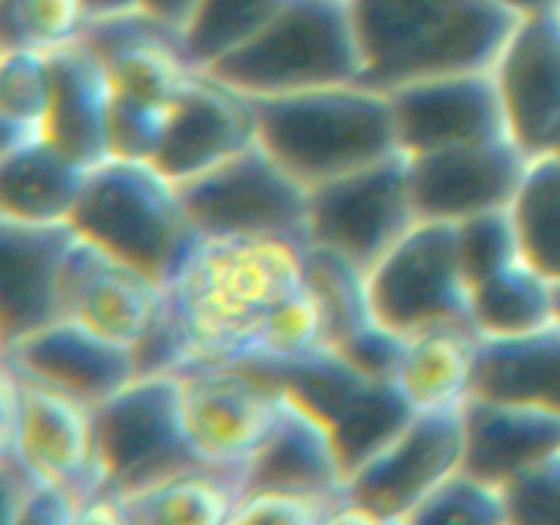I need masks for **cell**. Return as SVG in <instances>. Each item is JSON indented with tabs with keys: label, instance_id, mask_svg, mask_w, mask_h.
I'll return each instance as SVG.
<instances>
[{
	"label": "cell",
	"instance_id": "30",
	"mask_svg": "<svg viewBox=\"0 0 560 525\" xmlns=\"http://www.w3.org/2000/svg\"><path fill=\"white\" fill-rule=\"evenodd\" d=\"M552 320H558L556 282L525 257L474 288V326L479 337H512Z\"/></svg>",
	"mask_w": 560,
	"mask_h": 525
},
{
	"label": "cell",
	"instance_id": "2",
	"mask_svg": "<svg viewBox=\"0 0 560 525\" xmlns=\"http://www.w3.org/2000/svg\"><path fill=\"white\" fill-rule=\"evenodd\" d=\"M364 74L359 85H399L495 69L523 16L498 0H350Z\"/></svg>",
	"mask_w": 560,
	"mask_h": 525
},
{
	"label": "cell",
	"instance_id": "3",
	"mask_svg": "<svg viewBox=\"0 0 560 525\" xmlns=\"http://www.w3.org/2000/svg\"><path fill=\"white\" fill-rule=\"evenodd\" d=\"M246 98L255 113L257 140L306 189L399 153L386 91L353 82Z\"/></svg>",
	"mask_w": 560,
	"mask_h": 525
},
{
	"label": "cell",
	"instance_id": "17",
	"mask_svg": "<svg viewBox=\"0 0 560 525\" xmlns=\"http://www.w3.org/2000/svg\"><path fill=\"white\" fill-rule=\"evenodd\" d=\"M512 137L530 156L560 137V5L520 20L495 63Z\"/></svg>",
	"mask_w": 560,
	"mask_h": 525
},
{
	"label": "cell",
	"instance_id": "35",
	"mask_svg": "<svg viewBox=\"0 0 560 525\" xmlns=\"http://www.w3.org/2000/svg\"><path fill=\"white\" fill-rule=\"evenodd\" d=\"M3 49H49L77 42L91 11L85 0H0Z\"/></svg>",
	"mask_w": 560,
	"mask_h": 525
},
{
	"label": "cell",
	"instance_id": "31",
	"mask_svg": "<svg viewBox=\"0 0 560 525\" xmlns=\"http://www.w3.org/2000/svg\"><path fill=\"white\" fill-rule=\"evenodd\" d=\"M52 71L47 52L3 49L0 63V151L47 137Z\"/></svg>",
	"mask_w": 560,
	"mask_h": 525
},
{
	"label": "cell",
	"instance_id": "32",
	"mask_svg": "<svg viewBox=\"0 0 560 525\" xmlns=\"http://www.w3.org/2000/svg\"><path fill=\"white\" fill-rule=\"evenodd\" d=\"M525 260L560 284V156H534L512 206Z\"/></svg>",
	"mask_w": 560,
	"mask_h": 525
},
{
	"label": "cell",
	"instance_id": "7",
	"mask_svg": "<svg viewBox=\"0 0 560 525\" xmlns=\"http://www.w3.org/2000/svg\"><path fill=\"white\" fill-rule=\"evenodd\" d=\"M93 419L104 492L135 495L156 481L208 465L186 424L178 372L137 375L113 397L93 405Z\"/></svg>",
	"mask_w": 560,
	"mask_h": 525
},
{
	"label": "cell",
	"instance_id": "45",
	"mask_svg": "<svg viewBox=\"0 0 560 525\" xmlns=\"http://www.w3.org/2000/svg\"><path fill=\"white\" fill-rule=\"evenodd\" d=\"M88 11L93 16H115V14H129V11H142L140 0H85Z\"/></svg>",
	"mask_w": 560,
	"mask_h": 525
},
{
	"label": "cell",
	"instance_id": "25",
	"mask_svg": "<svg viewBox=\"0 0 560 525\" xmlns=\"http://www.w3.org/2000/svg\"><path fill=\"white\" fill-rule=\"evenodd\" d=\"M560 448V413L501 399H465L468 474L506 487Z\"/></svg>",
	"mask_w": 560,
	"mask_h": 525
},
{
	"label": "cell",
	"instance_id": "41",
	"mask_svg": "<svg viewBox=\"0 0 560 525\" xmlns=\"http://www.w3.org/2000/svg\"><path fill=\"white\" fill-rule=\"evenodd\" d=\"M77 503L69 490L44 481L20 503L5 506V525H71Z\"/></svg>",
	"mask_w": 560,
	"mask_h": 525
},
{
	"label": "cell",
	"instance_id": "22",
	"mask_svg": "<svg viewBox=\"0 0 560 525\" xmlns=\"http://www.w3.org/2000/svg\"><path fill=\"white\" fill-rule=\"evenodd\" d=\"M80 38L104 63L113 91L126 98L173 102L197 71L186 58L184 33L145 11L93 16Z\"/></svg>",
	"mask_w": 560,
	"mask_h": 525
},
{
	"label": "cell",
	"instance_id": "43",
	"mask_svg": "<svg viewBox=\"0 0 560 525\" xmlns=\"http://www.w3.org/2000/svg\"><path fill=\"white\" fill-rule=\"evenodd\" d=\"M320 525H405V520L388 517V514L375 512V509L364 506V503L342 498V501L328 509Z\"/></svg>",
	"mask_w": 560,
	"mask_h": 525
},
{
	"label": "cell",
	"instance_id": "38",
	"mask_svg": "<svg viewBox=\"0 0 560 525\" xmlns=\"http://www.w3.org/2000/svg\"><path fill=\"white\" fill-rule=\"evenodd\" d=\"M173 102H142L115 93L109 109V159L153 162L162 148Z\"/></svg>",
	"mask_w": 560,
	"mask_h": 525
},
{
	"label": "cell",
	"instance_id": "27",
	"mask_svg": "<svg viewBox=\"0 0 560 525\" xmlns=\"http://www.w3.org/2000/svg\"><path fill=\"white\" fill-rule=\"evenodd\" d=\"M91 167L42 137L0 151V217L16 222H71Z\"/></svg>",
	"mask_w": 560,
	"mask_h": 525
},
{
	"label": "cell",
	"instance_id": "24",
	"mask_svg": "<svg viewBox=\"0 0 560 525\" xmlns=\"http://www.w3.org/2000/svg\"><path fill=\"white\" fill-rule=\"evenodd\" d=\"M47 58L52 71L47 140L85 167L107 162L115 98L107 69L82 38L49 49Z\"/></svg>",
	"mask_w": 560,
	"mask_h": 525
},
{
	"label": "cell",
	"instance_id": "34",
	"mask_svg": "<svg viewBox=\"0 0 560 525\" xmlns=\"http://www.w3.org/2000/svg\"><path fill=\"white\" fill-rule=\"evenodd\" d=\"M405 525H512L506 487L463 468L438 485Z\"/></svg>",
	"mask_w": 560,
	"mask_h": 525
},
{
	"label": "cell",
	"instance_id": "11",
	"mask_svg": "<svg viewBox=\"0 0 560 525\" xmlns=\"http://www.w3.org/2000/svg\"><path fill=\"white\" fill-rule=\"evenodd\" d=\"M465 402L416 410L413 419L348 476L345 498L405 520L438 485L463 470Z\"/></svg>",
	"mask_w": 560,
	"mask_h": 525
},
{
	"label": "cell",
	"instance_id": "46",
	"mask_svg": "<svg viewBox=\"0 0 560 525\" xmlns=\"http://www.w3.org/2000/svg\"><path fill=\"white\" fill-rule=\"evenodd\" d=\"M498 3L506 5L512 14L530 16V14H539V11L552 9V5H560V0H498Z\"/></svg>",
	"mask_w": 560,
	"mask_h": 525
},
{
	"label": "cell",
	"instance_id": "10",
	"mask_svg": "<svg viewBox=\"0 0 560 525\" xmlns=\"http://www.w3.org/2000/svg\"><path fill=\"white\" fill-rule=\"evenodd\" d=\"M410 159L402 151L310 189V246L370 271L413 224Z\"/></svg>",
	"mask_w": 560,
	"mask_h": 525
},
{
	"label": "cell",
	"instance_id": "40",
	"mask_svg": "<svg viewBox=\"0 0 560 525\" xmlns=\"http://www.w3.org/2000/svg\"><path fill=\"white\" fill-rule=\"evenodd\" d=\"M334 503L295 492H244L228 525H320Z\"/></svg>",
	"mask_w": 560,
	"mask_h": 525
},
{
	"label": "cell",
	"instance_id": "21",
	"mask_svg": "<svg viewBox=\"0 0 560 525\" xmlns=\"http://www.w3.org/2000/svg\"><path fill=\"white\" fill-rule=\"evenodd\" d=\"M345 487L348 468L326 421L295 397L279 392L273 427L246 463L244 492H295L339 503Z\"/></svg>",
	"mask_w": 560,
	"mask_h": 525
},
{
	"label": "cell",
	"instance_id": "1",
	"mask_svg": "<svg viewBox=\"0 0 560 525\" xmlns=\"http://www.w3.org/2000/svg\"><path fill=\"white\" fill-rule=\"evenodd\" d=\"M304 282V252L288 241L200 235L164 284V301L189 339V366L246 359L271 306Z\"/></svg>",
	"mask_w": 560,
	"mask_h": 525
},
{
	"label": "cell",
	"instance_id": "5",
	"mask_svg": "<svg viewBox=\"0 0 560 525\" xmlns=\"http://www.w3.org/2000/svg\"><path fill=\"white\" fill-rule=\"evenodd\" d=\"M202 74L244 96L353 85L364 74L350 0H290L266 31Z\"/></svg>",
	"mask_w": 560,
	"mask_h": 525
},
{
	"label": "cell",
	"instance_id": "23",
	"mask_svg": "<svg viewBox=\"0 0 560 525\" xmlns=\"http://www.w3.org/2000/svg\"><path fill=\"white\" fill-rule=\"evenodd\" d=\"M304 260L306 282L326 312V342L359 370L394 381L408 339L375 317L364 268L320 246H310Z\"/></svg>",
	"mask_w": 560,
	"mask_h": 525
},
{
	"label": "cell",
	"instance_id": "15",
	"mask_svg": "<svg viewBox=\"0 0 560 525\" xmlns=\"http://www.w3.org/2000/svg\"><path fill=\"white\" fill-rule=\"evenodd\" d=\"M191 441L208 465L244 468L266 441L279 392L233 364H195L178 372Z\"/></svg>",
	"mask_w": 560,
	"mask_h": 525
},
{
	"label": "cell",
	"instance_id": "48",
	"mask_svg": "<svg viewBox=\"0 0 560 525\" xmlns=\"http://www.w3.org/2000/svg\"><path fill=\"white\" fill-rule=\"evenodd\" d=\"M550 153H558V156H560V137H558V142H556V148H552V151Z\"/></svg>",
	"mask_w": 560,
	"mask_h": 525
},
{
	"label": "cell",
	"instance_id": "9",
	"mask_svg": "<svg viewBox=\"0 0 560 525\" xmlns=\"http://www.w3.org/2000/svg\"><path fill=\"white\" fill-rule=\"evenodd\" d=\"M175 186L200 235H260L310 249V189L260 140Z\"/></svg>",
	"mask_w": 560,
	"mask_h": 525
},
{
	"label": "cell",
	"instance_id": "26",
	"mask_svg": "<svg viewBox=\"0 0 560 525\" xmlns=\"http://www.w3.org/2000/svg\"><path fill=\"white\" fill-rule=\"evenodd\" d=\"M470 397L560 413V320L512 337L476 339Z\"/></svg>",
	"mask_w": 560,
	"mask_h": 525
},
{
	"label": "cell",
	"instance_id": "14",
	"mask_svg": "<svg viewBox=\"0 0 560 525\" xmlns=\"http://www.w3.org/2000/svg\"><path fill=\"white\" fill-rule=\"evenodd\" d=\"M388 98L405 156L512 137L495 69L408 82Z\"/></svg>",
	"mask_w": 560,
	"mask_h": 525
},
{
	"label": "cell",
	"instance_id": "29",
	"mask_svg": "<svg viewBox=\"0 0 560 525\" xmlns=\"http://www.w3.org/2000/svg\"><path fill=\"white\" fill-rule=\"evenodd\" d=\"M476 339L479 334L465 328H438L408 339L394 381L416 410L454 408L470 397Z\"/></svg>",
	"mask_w": 560,
	"mask_h": 525
},
{
	"label": "cell",
	"instance_id": "37",
	"mask_svg": "<svg viewBox=\"0 0 560 525\" xmlns=\"http://www.w3.org/2000/svg\"><path fill=\"white\" fill-rule=\"evenodd\" d=\"M457 246L470 290L525 257L512 208H498L459 222Z\"/></svg>",
	"mask_w": 560,
	"mask_h": 525
},
{
	"label": "cell",
	"instance_id": "36",
	"mask_svg": "<svg viewBox=\"0 0 560 525\" xmlns=\"http://www.w3.org/2000/svg\"><path fill=\"white\" fill-rule=\"evenodd\" d=\"M320 345H328L326 312H323V304L315 290H312V284L304 282L299 290H293L279 304L271 306L260 331H257L255 350L246 359H252V355L295 359V355L310 353Z\"/></svg>",
	"mask_w": 560,
	"mask_h": 525
},
{
	"label": "cell",
	"instance_id": "20",
	"mask_svg": "<svg viewBox=\"0 0 560 525\" xmlns=\"http://www.w3.org/2000/svg\"><path fill=\"white\" fill-rule=\"evenodd\" d=\"M3 364L88 405L104 402L137 377L129 345L69 317L3 348Z\"/></svg>",
	"mask_w": 560,
	"mask_h": 525
},
{
	"label": "cell",
	"instance_id": "44",
	"mask_svg": "<svg viewBox=\"0 0 560 525\" xmlns=\"http://www.w3.org/2000/svg\"><path fill=\"white\" fill-rule=\"evenodd\" d=\"M200 0H140V9L153 20L164 22L167 27L184 33L189 20L195 16Z\"/></svg>",
	"mask_w": 560,
	"mask_h": 525
},
{
	"label": "cell",
	"instance_id": "42",
	"mask_svg": "<svg viewBox=\"0 0 560 525\" xmlns=\"http://www.w3.org/2000/svg\"><path fill=\"white\" fill-rule=\"evenodd\" d=\"M71 525H131V517L118 495H113V492H98V495L77 503Z\"/></svg>",
	"mask_w": 560,
	"mask_h": 525
},
{
	"label": "cell",
	"instance_id": "47",
	"mask_svg": "<svg viewBox=\"0 0 560 525\" xmlns=\"http://www.w3.org/2000/svg\"><path fill=\"white\" fill-rule=\"evenodd\" d=\"M556 310H558V320H560V284H556Z\"/></svg>",
	"mask_w": 560,
	"mask_h": 525
},
{
	"label": "cell",
	"instance_id": "19",
	"mask_svg": "<svg viewBox=\"0 0 560 525\" xmlns=\"http://www.w3.org/2000/svg\"><path fill=\"white\" fill-rule=\"evenodd\" d=\"M77 230L71 222L0 217V334L3 348L63 320L60 266Z\"/></svg>",
	"mask_w": 560,
	"mask_h": 525
},
{
	"label": "cell",
	"instance_id": "16",
	"mask_svg": "<svg viewBox=\"0 0 560 525\" xmlns=\"http://www.w3.org/2000/svg\"><path fill=\"white\" fill-rule=\"evenodd\" d=\"M164 288L77 233L60 266L63 317L135 348L162 310Z\"/></svg>",
	"mask_w": 560,
	"mask_h": 525
},
{
	"label": "cell",
	"instance_id": "4",
	"mask_svg": "<svg viewBox=\"0 0 560 525\" xmlns=\"http://www.w3.org/2000/svg\"><path fill=\"white\" fill-rule=\"evenodd\" d=\"M71 228L162 288L200 238L178 186L153 162L131 159H107L91 167Z\"/></svg>",
	"mask_w": 560,
	"mask_h": 525
},
{
	"label": "cell",
	"instance_id": "33",
	"mask_svg": "<svg viewBox=\"0 0 560 525\" xmlns=\"http://www.w3.org/2000/svg\"><path fill=\"white\" fill-rule=\"evenodd\" d=\"M290 0H200L184 31L186 58L208 71L260 36Z\"/></svg>",
	"mask_w": 560,
	"mask_h": 525
},
{
	"label": "cell",
	"instance_id": "39",
	"mask_svg": "<svg viewBox=\"0 0 560 525\" xmlns=\"http://www.w3.org/2000/svg\"><path fill=\"white\" fill-rule=\"evenodd\" d=\"M512 525H560V448L506 485Z\"/></svg>",
	"mask_w": 560,
	"mask_h": 525
},
{
	"label": "cell",
	"instance_id": "12",
	"mask_svg": "<svg viewBox=\"0 0 560 525\" xmlns=\"http://www.w3.org/2000/svg\"><path fill=\"white\" fill-rule=\"evenodd\" d=\"M5 370L16 383V427L3 432V457H22L42 479L69 490L77 501L104 492L93 405L11 366Z\"/></svg>",
	"mask_w": 560,
	"mask_h": 525
},
{
	"label": "cell",
	"instance_id": "8",
	"mask_svg": "<svg viewBox=\"0 0 560 525\" xmlns=\"http://www.w3.org/2000/svg\"><path fill=\"white\" fill-rule=\"evenodd\" d=\"M366 288L375 317L399 337L413 339L438 328L476 331L457 224L419 219L366 271Z\"/></svg>",
	"mask_w": 560,
	"mask_h": 525
},
{
	"label": "cell",
	"instance_id": "28",
	"mask_svg": "<svg viewBox=\"0 0 560 525\" xmlns=\"http://www.w3.org/2000/svg\"><path fill=\"white\" fill-rule=\"evenodd\" d=\"M244 468H202L156 481L120 498L131 525H228L244 498Z\"/></svg>",
	"mask_w": 560,
	"mask_h": 525
},
{
	"label": "cell",
	"instance_id": "18",
	"mask_svg": "<svg viewBox=\"0 0 560 525\" xmlns=\"http://www.w3.org/2000/svg\"><path fill=\"white\" fill-rule=\"evenodd\" d=\"M257 140L249 98L195 71L173 98L156 164L173 184L208 173Z\"/></svg>",
	"mask_w": 560,
	"mask_h": 525
},
{
	"label": "cell",
	"instance_id": "6",
	"mask_svg": "<svg viewBox=\"0 0 560 525\" xmlns=\"http://www.w3.org/2000/svg\"><path fill=\"white\" fill-rule=\"evenodd\" d=\"M233 366L290 394L326 421L348 476L386 446L416 413L397 381L359 370L331 345H320L295 359L252 355Z\"/></svg>",
	"mask_w": 560,
	"mask_h": 525
},
{
	"label": "cell",
	"instance_id": "13",
	"mask_svg": "<svg viewBox=\"0 0 560 525\" xmlns=\"http://www.w3.org/2000/svg\"><path fill=\"white\" fill-rule=\"evenodd\" d=\"M408 159L419 219L459 224L479 213L512 208L534 156L514 137H501Z\"/></svg>",
	"mask_w": 560,
	"mask_h": 525
}]
</instances>
